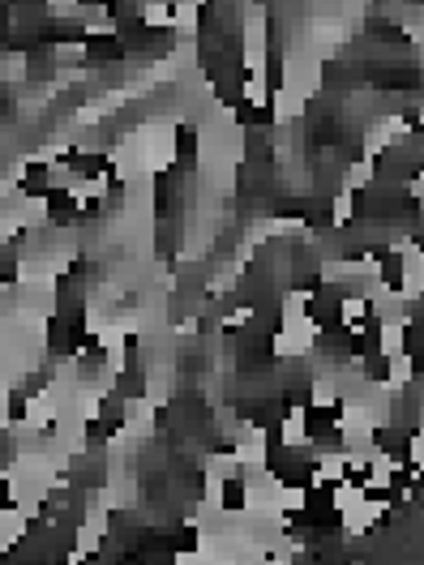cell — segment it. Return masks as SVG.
<instances>
[{
  "label": "cell",
  "instance_id": "277c9868",
  "mask_svg": "<svg viewBox=\"0 0 424 565\" xmlns=\"http://www.w3.org/2000/svg\"><path fill=\"white\" fill-rule=\"evenodd\" d=\"M412 381H416V360L407 351L386 356V390H407Z\"/></svg>",
  "mask_w": 424,
  "mask_h": 565
},
{
  "label": "cell",
  "instance_id": "7a4b0ae2",
  "mask_svg": "<svg viewBox=\"0 0 424 565\" xmlns=\"http://www.w3.org/2000/svg\"><path fill=\"white\" fill-rule=\"evenodd\" d=\"M343 475H348V454H343V445H334V450H313V480H309V484L334 489Z\"/></svg>",
  "mask_w": 424,
  "mask_h": 565
},
{
  "label": "cell",
  "instance_id": "3957f363",
  "mask_svg": "<svg viewBox=\"0 0 424 565\" xmlns=\"http://www.w3.org/2000/svg\"><path fill=\"white\" fill-rule=\"evenodd\" d=\"M26 536H30V518H26L18 506H0V553L9 557Z\"/></svg>",
  "mask_w": 424,
  "mask_h": 565
},
{
  "label": "cell",
  "instance_id": "6da1fadb",
  "mask_svg": "<svg viewBox=\"0 0 424 565\" xmlns=\"http://www.w3.org/2000/svg\"><path fill=\"white\" fill-rule=\"evenodd\" d=\"M232 454H236L240 467H271V437H266V428H257V424L245 420V428H240V437L232 445Z\"/></svg>",
  "mask_w": 424,
  "mask_h": 565
},
{
  "label": "cell",
  "instance_id": "5b68a950",
  "mask_svg": "<svg viewBox=\"0 0 424 565\" xmlns=\"http://www.w3.org/2000/svg\"><path fill=\"white\" fill-rule=\"evenodd\" d=\"M198 124H176V154L185 159V163H193L198 159Z\"/></svg>",
  "mask_w": 424,
  "mask_h": 565
}]
</instances>
